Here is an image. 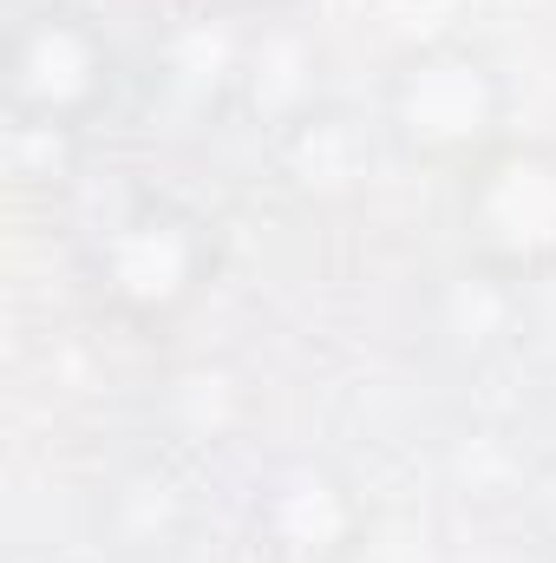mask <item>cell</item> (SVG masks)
I'll list each match as a JSON object with an SVG mask.
<instances>
[{
  "mask_svg": "<svg viewBox=\"0 0 556 563\" xmlns=\"http://www.w3.org/2000/svg\"><path fill=\"white\" fill-rule=\"evenodd\" d=\"M374 125L400 164L438 170L445 184L471 170L491 144H504L511 125V79L491 46L465 33L413 40L387 59L380 73V106Z\"/></svg>",
  "mask_w": 556,
  "mask_h": 563,
  "instance_id": "cell-1",
  "label": "cell"
},
{
  "mask_svg": "<svg viewBox=\"0 0 556 563\" xmlns=\"http://www.w3.org/2000/svg\"><path fill=\"white\" fill-rule=\"evenodd\" d=\"M223 276V236L216 223L164 190H144L119 203L92 236H86V288L92 301L125 328V334H170L184 328L203 295Z\"/></svg>",
  "mask_w": 556,
  "mask_h": 563,
  "instance_id": "cell-2",
  "label": "cell"
},
{
  "mask_svg": "<svg viewBox=\"0 0 556 563\" xmlns=\"http://www.w3.org/2000/svg\"><path fill=\"white\" fill-rule=\"evenodd\" d=\"M125 86L119 40L79 0H33L13 13L0 46V106L20 132L79 139L92 132Z\"/></svg>",
  "mask_w": 556,
  "mask_h": 563,
  "instance_id": "cell-3",
  "label": "cell"
},
{
  "mask_svg": "<svg viewBox=\"0 0 556 563\" xmlns=\"http://www.w3.org/2000/svg\"><path fill=\"white\" fill-rule=\"evenodd\" d=\"M458 263L504 288H537L556 276V139L511 132L471 170L452 177Z\"/></svg>",
  "mask_w": 556,
  "mask_h": 563,
  "instance_id": "cell-4",
  "label": "cell"
},
{
  "mask_svg": "<svg viewBox=\"0 0 556 563\" xmlns=\"http://www.w3.org/2000/svg\"><path fill=\"white\" fill-rule=\"evenodd\" d=\"M243 518H249V544L269 563H354L374 531L367 492L354 485L347 465L321 452H281L256 478Z\"/></svg>",
  "mask_w": 556,
  "mask_h": 563,
  "instance_id": "cell-5",
  "label": "cell"
},
{
  "mask_svg": "<svg viewBox=\"0 0 556 563\" xmlns=\"http://www.w3.org/2000/svg\"><path fill=\"white\" fill-rule=\"evenodd\" d=\"M230 106L269 139H288L327 106V53L301 13H249Z\"/></svg>",
  "mask_w": 556,
  "mask_h": 563,
  "instance_id": "cell-6",
  "label": "cell"
},
{
  "mask_svg": "<svg viewBox=\"0 0 556 563\" xmlns=\"http://www.w3.org/2000/svg\"><path fill=\"white\" fill-rule=\"evenodd\" d=\"M99 525L112 531V544L125 558H170L190 531V485L177 465L164 459H138L125 465L105 498H99Z\"/></svg>",
  "mask_w": 556,
  "mask_h": 563,
  "instance_id": "cell-7",
  "label": "cell"
},
{
  "mask_svg": "<svg viewBox=\"0 0 556 563\" xmlns=\"http://www.w3.org/2000/svg\"><path fill=\"white\" fill-rule=\"evenodd\" d=\"M236 13H301V0H223Z\"/></svg>",
  "mask_w": 556,
  "mask_h": 563,
  "instance_id": "cell-8",
  "label": "cell"
}]
</instances>
